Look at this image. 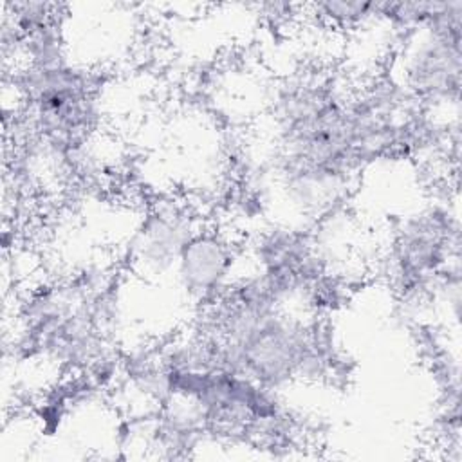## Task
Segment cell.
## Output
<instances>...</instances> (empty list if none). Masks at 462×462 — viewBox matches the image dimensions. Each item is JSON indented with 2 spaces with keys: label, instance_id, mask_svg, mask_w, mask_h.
I'll list each match as a JSON object with an SVG mask.
<instances>
[{
  "label": "cell",
  "instance_id": "6da1fadb",
  "mask_svg": "<svg viewBox=\"0 0 462 462\" xmlns=\"http://www.w3.org/2000/svg\"><path fill=\"white\" fill-rule=\"evenodd\" d=\"M14 90L27 108L29 128L43 141L78 153L101 121L96 78L70 63L52 69L23 67Z\"/></svg>",
  "mask_w": 462,
  "mask_h": 462
},
{
  "label": "cell",
  "instance_id": "5b68a950",
  "mask_svg": "<svg viewBox=\"0 0 462 462\" xmlns=\"http://www.w3.org/2000/svg\"><path fill=\"white\" fill-rule=\"evenodd\" d=\"M231 244L215 229H200L184 247L175 269L182 291L202 307L231 283Z\"/></svg>",
  "mask_w": 462,
  "mask_h": 462
},
{
  "label": "cell",
  "instance_id": "8992f818",
  "mask_svg": "<svg viewBox=\"0 0 462 462\" xmlns=\"http://www.w3.org/2000/svg\"><path fill=\"white\" fill-rule=\"evenodd\" d=\"M319 18L334 25H357L381 16L379 4L366 2H318L312 5Z\"/></svg>",
  "mask_w": 462,
  "mask_h": 462
},
{
  "label": "cell",
  "instance_id": "7a4b0ae2",
  "mask_svg": "<svg viewBox=\"0 0 462 462\" xmlns=\"http://www.w3.org/2000/svg\"><path fill=\"white\" fill-rule=\"evenodd\" d=\"M462 2H437L431 16L406 31L397 85L424 105L458 103L462 74Z\"/></svg>",
  "mask_w": 462,
  "mask_h": 462
},
{
  "label": "cell",
  "instance_id": "3957f363",
  "mask_svg": "<svg viewBox=\"0 0 462 462\" xmlns=\"http://www.w3.org/2000/svg\"><path fill=\"white\" fill-rule=\"evenodd\" d=\"M458 218L431 206L408 217L393 240L390 265L393 285L404 298H420L437 287L440 274L458 262Z\"/></svg>",
  "mask_w": 462,
  "mask_h": 462
},
{
  "label": "cell",
  "instance_id": "277c9868",
  "mask_svg": "<svg viewBox=\"0 0 462 462\" xmlns=\"http://www.w3.org/2000/svg\"><path fill=\"white\" fill-rule=\"evenodd\" d=\"M197 218L180 204L162 202L143 218L128 244V262L143 274L162 276L173 269L188 245L200 231Z\"/></svg>",
  "mask_w": 462,
  "mask_h": 462
}]
</instances>
